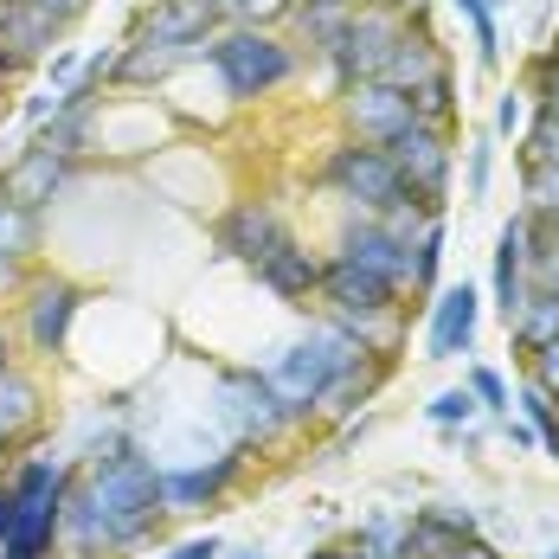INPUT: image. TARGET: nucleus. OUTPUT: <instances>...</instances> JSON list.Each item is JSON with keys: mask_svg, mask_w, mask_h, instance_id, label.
I'll list each match as a JSON object with an SVG mask.
<instances>
[{"mask_svg": "<svg viewBox=\"0 0 559 559\" xmlns=\"http://www.w3.org/2000/svg\"><path fill=\"white\" fill-rule=\"evenodd\" d=\"M438 271H444V219H431L412 238V296H438L444 289Z\"/></svg>", "mask_w": 559, "mask_h": 559, "instance_id": "obj_28", "label": "nucleus"}, {"mask_svg": "<svg viewBox=\"0 0 559 559\" xmlns=\"http://www.w3.org/2000/svg\"><path fill=\"white\" fill-rule=\"evenodd\" d=\"M527 289L559 296V225L554 219H534V238H527Z\"/></svg>", "mask_w": 559, "mask_h": 559, "instance_id": "obj_30", "label": "nucleus"}, {"mask_svg": "<svg viewBox=\"0 0 559 559\" xmlns=\"http://www.w3.org/2000/svg\"><path fill=\"white\" fill-rule=\"evenodd\" d=\"M463 20H469V33H476V64L483 71H496L502 64V33H496V13H489V0H450Z\"/></svg>", "mask_w": 559, "mask_h": 559, "instance_id": "obj_34", "label": "nucleus"}, {"mask_svg": "<svg viewBox=\"0 0 559 559\" xmlns=\"http://www.w3.org/2000/svg\"><path fill=\"white\" fill-rule=\"evenodd\" d=\"M463 386H469V399H476L489 418H508V412H514V392H508V380L496 373V367H469Z\"/></svg>", "mask_w": 559, "mask_h": 559, "instance_id": "obj_37", "label": "nucleus"}, {"mask_svg": "<svg viewBox=\"0 0 559 559\" xmlns=\"http://www.w3.org/2000/svg\"><path fill=\"white\" fill-rule=\"evenodd\" d=\"M206 52V46H168V39H122L116 46V84H135V91H148V84H162L174 78L180 64H193V58Z\"/></svg>", "mask_w": 559, "mask_h": 559, "instance_id": "obj_23", "label": "nucleus"}, {"mask_svg": "<svg viewBox=\"0 0 559 559\" xmlns=\"http://www.w3.org/2000/svg\"><path fill=\"white\" fill-rule=\"evenodd\" d=\"M341 122H347V135L354 142H373V148H386L399 129H412L418 116H412V97L405 91H392V84H347L341 91Z\"/></svg>", "mask_w": 559, "mask_h": 559, "instance_id": "obj_13", "label": "nucleus"}, {"mask_svg": "<svg viewBox=\"0 0 559 559\" xmlns=\"http://www.w3.org/2000/svg\"><path fill=\"white\" fill-rule=\"evenodd\" d=\"M489 168H496V135H476L469 142V200L489 193Z\"/></svg>", "mask_w": 559, "mask_h": 559, "instance_id": "obj_39", "label": "nucleus"}, {"mask_svg": "<svg viewBox=\"0 0 559 559\" xmlns=\"http://www.w3.org/2000/svg\"><path fill=\"white\" fill-rule=\"evenodd\" d=\"M309 559H367V554H360V547L347 540V547H322V554H309Z\"/></svg>", "mask_w": 559, "mask_h": 559, "instance_id": "obj_49", "label": "nucleus"}, {"mask_svg": "<svg viewBox=\"0 0 559 559\" xmlns=\"http://www.w3.org/2000/svg\"><path fill=\"white\" fill-rule=\"evenodd\" d=\"M502 7H508V0H489V13H502Z\"/></svg>", "mask_w": 559, "mask_h": 559, "instance_id": "obj_55", "label": "nucleus"}, {"mask_svg": "<svg viewBox=\"0 0 559 559\" xmlns=\"http://www.w3.org/2000/svg\"><path fill=\"white\" fill-rule=\"evenodd\" d=\"M225 547L213 540V534H193V540H180V547H168V554H155V559H219Z\"/></svg>", "mask_w": 559, "mask_h": 559, "instance_id": "obj_43", "label": "nucleus"}, {"mask_svg": "<svg viewBox=\"0 0 559 559\" xmlns=\"http://www.w3.org/2000/svg\"><path fill=\"white\" fill-rule=\"evenodd\" d=\"M238 476H245V450H219L206 463H180V469H162V502H168V514L213 508L238 489Z\"/></svg>", "mask_w": 559, "mask_h": 559, "instance_id": "obj_14", "label": "nucleus"}, {"mask_svg": "<svg viewBox=\"0 0 559 559\" xmlns=\"http://www.w3.org/2000/svg\"><path fill=\"white\" fill-rule=\"evenodd\" d=\"M554 46H559V39H554Z\"/></svg>", "mask_w": 559, "mask_h": 559, "instance_id": "obj_57", "label": "nucleus"}, {"mask_svg": "<svg viewBox=\"0 0 559 559\" xmlns=\"http://www.w3.org/2000/svg\"><path fill=\"white\" fill-rule=\"evenodd\" d=\"M200 58L213 64V78L225 84L231 104H258V97H271V91H283L296 78V52L264 26H225V33L206 39Z\"/></svg>", "mask_w": 559, "mask_h": 559, "instance_id": "obj_4", "label": "nucleus"}, {"mask_svg": "<svg viewBox=\"0 0 559 559\" xmlns=\"http://www.w3.org/2000/svg\"><path fill=\"white\" fill-rule=\"evenodd\" d=\"M20 71H26L20 58H7V52H0V84H7V78H20Z\"/></svg>", "mask_w": 559, "mask_h": 559, "instance_id": "obj_51", "label": "nucleus"}, {"mask_svg": "<svg viewBox=\"0 0 559 559\" xmlns=\"http://www.w3.org/2000/svg\"><path fill=\"white\" fill-rule=\"evenodd\" d=\"M251 277L264 283V289H271L277 302L302 309V302H309V296L322 289V258H316V251H309V245H302V238L289 231V238H283L277 251H271V258H264V264L251 271Z\"/></svg>", "mask_w": 559, "mask_h": 559, "instance_id": "obj_21", "label": "nucleus"}, {"mask_svg": "<svg viewBox=\"0 0 559 559\" xmlns=\"http://www.w3.org/2000/svg\"><path fill=\"white\" fill-rule=\"evenodd\" d=\"M521 168H559V116L540 104L521 122Z\"/></svg>", "mask_w": 559, "mask_h": 559, "instance_id": "obj_29", "label": "nucleus"}, {"mask_svg": "<svg viewBox=\"0 0 559 559\" xmlns=\"http://www.w3.org/2000/svg\"><path fill=\"white\" fill-rule=\"evenodd\" d=\"M168 521L162 502V463L135 444H116L104 456H84L64 496V527L58 547L71 559H122L135 547H148Z\"/></svg>", "mask_w": 559, "mask_h": 559, "instance_id": "obj_1", "label": "nucleus"}, {"mask_svg": "<svg viewBox=\"0 0 559 559\" xmlns=\"http://www.w3.org/2000/svg\"><path fill=\"white\" fill-rule=\"evenodd\" d=\"M219 559H264L258 547H238V554H219Z\"/></svg>", "mask_w": 559, "mask_h": 559, "instance_id": "obj_54", "label": "nucleus"}, {"mask_svg": "<svg viewBox=\"0 0 559 559\" xmlns=\"http://www.w3.org/2000/svg\"><path fill=\"white\" fill-rule=\"evenodd\" d=\"M39 438H46V392L26 367H7L0 373V463L39 450Z\"/></svg>", "mask_w": 559, "mask_h": 559, "instance_id": "obj_15", "label": "nucleus"}, {"mask_svg": "<svg viewBox=\"0 0 559 559\" xmlns=\"http://www.w3.org/2000/svg\"><path fill=\"white\" fill-rule=\"evenodd\" d=\"M527 238H534V219L527 213H514V219L496 231V264H489V302H496V316L514 322L521 309H527Z\"/></svg>", "mask_w": 559, "mask_h": 559, "instance_id": "obj_16", "label": "nucleus"}, {"mask_svg": "<svg viewBox=\"0 0 559 559\" xmlns=\"http://www.w3.org/2000/svg\"><path fill=\"white\" fill-rule=\"evenodd\" d=\"M129 33H135V39H168V46H206V39L219 33V20H213L200 0H155V7L135 13Z\"/></svg>", "mask_w": 559, "mask_h": 559, "instance_id": "obj_22", "label": "nucleus"}, {"mask_svg": "<svg viewBox=\"0 0 559 559\" xmlns=\"http://www.w3.org/2000/svg\"><path fill=\"white\" fill-rule=\"evenodd\" d=\"M450 559H502V554H496V547H489V540L476 534V540H463V547H456V554H450Z\"/></svg>", "mask_w": 559, "mask_h": 559, "instance_id": "obj_48", "label": "nucleus"}, {"mask_svg": "<svg viewBox=\"0 0 559 559\" xmlns=\"http://www.w3.org/2000/svg\"><path fill=\"white\" fill-rule=\"evenodd\" d=\"M405 13H392V7H354V20H347V33L335 39V52H329V71H335V84H373L380 71H386L392 46L405 39Z\"/></svg>", "mask_w": 559, "mask_h": 559, "instance_id": "obj_7", "label": "nucleus"}, {"mask_svg": "<svg viewBox=\"0 0 559 559\" xmlns=\"http://www.w3.org/2000/svg\"><path fill=\"white\" fill-rule=\"evenodd\" d=\"M302 7H360V0H302Z\"/></svg>", "mask_w": 559, "mask_h": 559, "instance_id": "obj_53", "label": "nucleus"}, {"mask_svg": "<svg viewBox=\"0 0 559 559\" xmlns=\"http://www.w3.org/2000/svg\"><path fill=\"white\" fill-rule=\"evenodd\" d=\"M527 104H540V110L559 116V64H554L547 46H540V52H527Z\"/></svg>", "mask_w": 559, "mask_h": 559, "instance_id": "obj_38", "label": "nucleus"}, {"mask_svg": "<svg viewBox=\"0 0 559 559\" xmlns=\"http://www.w3.org/2000/svg\"><path fill=\"white\" fill-rule=\"evenodd\" d=\"M521 213L527 219H554L559 225V168H521Z\"/></svg>", "mask_w": 559, "mask_h": 559, "instance_id": "obj_35", "label": "nucleus"}, {"mask_svg": "<svg viewBox=\"0 0 559 559\" xmlns=\"http://www.w3.org/2000/svg\"><path fill=\"white\" fill-rule=\"evenodd\" d=\"M508 335H514V347H521V354H540L547 341H559V296L534 289V296H527V309L508 322Z\"/></svg>", "mask_w": 559, "mask_h": 559, "instance_id": "obj_25", "label": "nucleus"}, {"mask_svg": "<svg viewBox=\"0 0 559 559\" xmlns=\"http://www.w3.org/2000/svg\"><path fill=\"white\" fill-rule=\"evenodd\" d=\"M463 540H476V514L456 502H431L405 514V559H450Z\"/></svg>", "mask_w": 559, "mask_h": 559, "instance_id": "obj_19", "label": "nucleus"}, {"mask_svg": "<svg viewBox=\"0 0 559 559\" xmlns=\"http://www.w3.org/2000/svg\"><path fill=\"white\" fill-rule=\"evenodd\" d=\"M71 476H78V463L46 456V450H26V456L7 469L13 514H7L0 559H52L58 527H64V496H71Z\"/></svg>", "mask_w": 559, "mask_h": 559, "instance_id": "obj_2", "label": "nucleus"}, {"mask_svg": "<svg viewBox=\"0 0 559 559\" xmlns=\"http://www.w3.org/2000/svg\"><path fill=\"white\" fill-rule=\"evenodd\" d=\"M7 514H13V496H7V476H0V540H7Z\"/></svg>", "mask_w": 559, "mask_h": 559, "instance_id": "obj_50", "label": "nucleus"}, {"mask_svg": "<svg viewBox=\"0 0 559 559\" xmlns=\"http://www.w3.org/2000/svg\"><path fill=\"white\" fill-rule=\"evenodd\" d=\"M476 329H483V296L469 283H444L425 302V360H463V354H476Z\"/></svg>", "mask_w": 559, "mask_h": 559, "instance_id": "obj_11", "label": "nucleus"}, {"mask_svg": "<svg viewBox=\"0 0 559 559\" xmlns=\"http://www.w3.org/2000/svg\"><path fill=\"white\" fill-rule=\"evenodd\" d=\"M527 380H534L540 392H554V399H559V341H547L540 354H527Z\"/></svg>", "mask_w": 559, "mask_h": 559, "instance_id": "obj_41", "label": "nucleus"}, {"mask_svg": "<svg viewBox=\"0 0 559 559\" xmlns=\"http://www.w3.org/2000/svg\"><path fill=\"white\" fill-rule=\"evenodd\" d=\"M476 412H483V405L469 399V386H444L431 405H425V418H431L438 431H469V425H476Z\"/></svg>", "mask_w": 559, "mask_h": 559, "instance_id": "obj_36", "label": "nucleus"}, {"mask_svg": "<svg viewBox=\"0 0 559 559\" xmlns=\"http://www.w3.org/2000/svg\"><path fill=\"white\" fill-rule=\"evenodd\" d=\"M502 431H508V444H514V450H540V438H534V425H527L521 412H508V418H502Z\"/></svg>", "mask_w": 559, "mask_h": 559, "instance_id": "obj_46", "label": "nucleus"}, {"mask_svg": "<svg viewBox=\"0 0 559 559\" xmlns=\"http://www.w3.org/2000/svg\"><path fill=\"white\" fill-rule=\"evenodd\" d=\"M213 418L225 425L231 450H264L289 431L277 392L264 386V367H219L213 373Z\"/></svg>", "mask_w": 559, "mask_h": 559, "instance_id": "obj_6", "label": "nucleus"}, {"mask_svg": "<svg viewBox=\"0 0 559 559\" xmlns=\"http://www.w3.org/2000/svg\"><path fill=\"white\" fill-rule=\"evenodd\" d=\"M360 7H392V13H405V20H425V0H360Z\"/></svg>", "mask_w": 559, "mask_h": 559, "instance_id": "obj_47", "label": "nucleus"}, {"mask_svg": "<svg viewBox=\"0 0 559 559\" xmlns=\"http://www.w3.org/2000/svg\"><path fill=\"white\" fill-rule=\"evenodd\" d=\"M26 277H33V264H20V258H7V251H0V302H7V296H20Z\"/></svg>", "mask_w": 559, "mask_h": 559, "instance_id": "obj_45", "label": "nucleus"}, {"mask_svg": "<svg viewBox=\"0 0 559 559\" xmlns=\"http://www.w3.org/2000/svg\"><path fill=\"white\" fill-rule=\"evenodd\" d=\"M289 20H296V33H302V46H316V52L329 58L335 52V39L347 33V20H354V7H289Z\"/></svg>", "mask_w": 559, "mask_h": 559, "instance_id": "obj_26", "label": "nucleus"}, {"mask_svg": "<svg viewBox=\"0 0 559 559\" xmlns=\"http://www.w3.org/2000/svg\"><path fill=\"white\" fill-rule=\"evenodd\" d=\"M64 46V26H58L52 13H39V7H26V0H0V52L20 58L26 71L33 64H46V58Z\"/></svg>", "mask_w": 559, "mask_h": 559, "instance_id": "obj_20", "label": "nucleus"}, {"mask_svg": "<svg viewBox=\"0 0 559 559\" xmlns=\"http://www.w3.org/2000/svg\"><path fill=\"white\" fill-rule=\"evenodd\" d=\"M316 180L335 193V200H347L354 213H392V206H425L405 180H399V168H392L386 148H373V142H335L329 155H322V168H316ZM425 213H438V206H425Z\"/></svg>", "mask_w": 559, "mask_h": 559, "instance_id": "obj_5", "label": "nucleus"}, {"mask_svg": "<svg viewBox=\"0 0 559 559\" xmlns=\"http://www.w3.org/2000/svg\"><path fill=\"white\" fill-rule=\"evenodd\" d=\"M521 122H527V91H508L502 104H496V129L489 135H514Z\"/></svg>", "mask_w": 559, "mask_h": 559, "instance_id": "obj_42", "label": "nucleus"}, {"mask_svg": "<svg viewBox=\"0 0 559 559\" xmlns=\"http://www.w3.org/2000/svg\"><path fill=\"white\" fill-rule=\"evenodd\" d=\"M283 238H289V225H283V213L271 206V200H238V206H225L219 225H213L219 258H238L245 271H258Z\"/></svg>", "mask_w": 559, "mask_h": 559, "instance_id": "obj_12", "label": "nucleus"}, {"mask_svg": "<svg viewBox=\"0 0 559 559\" xmlns=\"http://www.w3.org/2000/svg\"><path fill=\"white\" fill-rule=\"evenodd\" d=\"M354 360H367V347H360V341H347L335 322H316L309 335L289 341L277 360L264 367V386L277 392V405H283V418H289V425H309V418H322L329 386H335Z\"/></svg>", "mask_w": 559, "mask_h": 559, "instance_id": "obj_3", "label": "nucleus"}, {"mask_svg": "<svg viewBox=\"0 0 559 559\" xmlns=\"http://www.w3.org/2000/svg\"><path fill=\"white\" fill-rule=\"evenodd\" d=\"M444 64H450V58H444V46L431 39V26H425V20H412V26H405V39L392 46L380 84H392V91H405V97H412V91H418L425 78H438Z\"/></svg>", "mask_w": 559, "mask_h": 559, "instance_id": "obj_24", "label": "nucleus"}, {"mask_svg": "<svg viewBox=\"0 0 559 559\" xmlns=\"http://www.w3.org/2000/svg\"><path fill=\"white\" fill-rule=\"evenodd\" d=\"M514 412L534 425V438H540V450L559 463V399L554 392H540L534 380H521V392H514Z\"/></svg>", "mask_w": 559, "mask_h": 559, "instance_id": "obj_27", "label": "nucleus"}, {"mask_svg": "<svg viewBox=\"0 0 559 559\" xmlns=\"http://www.w3.org/2000/svg\"><path fill=\"white\" fill-rule=\"evenodd\" d=\"M64 180H71V162H58L46 148H20V155L0 168V200H13V206H26V213L46 219V206L64 193Z\"/></svg>", "mask_w": 559, "mask_h": 559, "instance_id": "obj_18", "label": "nucleus"}, {"mask_svg": "<svg viewBox=\"0 0 559 559\" xmlns=\"http://www.w3.org/2000/svg\"><path fill=\"white\" fill-rule=\"evenodd\" d=\"M412 116H418V122H438V129H456V71H450V64L412 91Z\"/></svg>", "mask_w": 559, "mask_h": 559, "instance_id": "obj_31", "label": "nucleus"}, {"mask_svg": "<svg viewBox=\"0 0 559 559\" xmlns=\"http://www.w3.org/2000/svg\"><path fill=\"white\" fill-rule=\"evenodd\" d=\"M13 367V347H7V329H0V373Z\"/></svg>", "mask_w": 559, "mask_h": 559, "instance_id": "obj_52", "label": "nucleus"}, {"mask_svg": "<svg viewBox=\"0 0 559 559\" xmlns=\"http://www.w3.org/2000/svg\"><path fill=\"white\" fill-rule=\"evenodd\" d=\"M354 547L367 559H405V514H367L354 527Z\"/></svg>", "mask_w": 559, "mask_h": 559, "instance_id": "obj_33", "label": "nucleus"}, {"mask_svg": "<svg viewBox=\"0 0 559 559\" xmlns=\"http://www.w3.org/2000/svg\"><path fill=\"white\" fill-rule=\"evenodd\" d=\"M84 309V289L64 277V271H33L26 289H20V329H26V347L39 360H58L64 341H71V322Z\"/></svg>", "mask_w": 559, "mask_h": 559, "instance_id": "obj_8", "label": "nucleus"}, {"mask_svg": "<svg viewBox=\"0 0 559 559\" xmlns=\"http://www.w3.org/2000/svg\"><path fill=\"white\" fill-rule=\"evenodd\" d=\"M39 231H46V219H39V213H26V206L0 200V251H7V258L33 264V251H39Z\"/></svg>", "mask_w": 559, "mask_h": 559, "instance_id": "obj_32", "label": "nucleus"}, {"mask_svg": "<svg viewBox=\"0 0 559 559\" xmlns=\"http://www.w3.org/2000/svg\"><path fill=\"white\" fill-rule=\"evenodd\" d=\"M26 7H39V13H52L58 26H71V20H84L97 0H26Z\"/></svg>", "mask_w": 559, "mask_h": 559, "instance_id": "obj_44", "label": "nucleus"}, {"mask_svg": "<svg viewBox=\"0 0 559 559\" xmlns=\"http://www.w3.org/2000/svg\"><path fill=\"white\" fill-rule=\"evenodd\" d=\"M322 302H329V322L341 316H386V309H405V296L392 289V283L367 277V271H354V264H341V258H322V289H316Z\"/></svg>", "mask_w": 559, "mask_h": 559, "instance_id": "obj_17", "label": "nucleus"}, {"mask_svg": "<svg viewBox=\"0 0 559 559\" xmlns=\"http://www.w3.org/2000/svg\"><path fill=\"white\" fill-rule=\"evenodd\" d=\"M341 264H354V271H367V277L392 283L399 296H412V238H399L386 219H373V213H354V219L341 225L335 251Z\"/></svg>", "mask_w": 559, "mask_h": 559, "instance_id": "obj_9", "label": "nucleus"}, {"mask_svg": "<svg viewBox=\"0 0 559 559\" xmlns=\"http://www.w3.org/2000/svg\"><path fill=\"white\" fill-rule=\"evenodd\" d=\"M547 559H559V547H554V554H547Z\"/></svg>", "mask_w": 559, "mask_h": 559, "instance_id": "obj_56", "label": "nucleus"}, {"mask_svg": "<svg viewBox=\"0 0 559 559\" xmlns=\"http://www.w3.org/2000/svg\"><path fill=\"white\" fill-rule=\"evenodd\" d=\"M78 71H84V58L71 52V46H58V52L46 58V91H52V97H64V91L78 84Z\"/></svg>", "mask_w": 559, "mask_h": 559, "instance_id": "obj_40", "label": "nucleus"}, {"mask_svg": "<svg viewBox=\"0 0 559 559\" xmlns=\"http://www.w3.org/2000/svg\"><path fill=\"white\" fill-rule=\"evenodd\" d=\"M386 155H392V168H399V180L425 200V206H438L444 213V200H450V129H438V122H412V129H399L386 142Z\"/></svg>", "mask_w": 559, "mask_h": 559, "instance_id": "obj_10", "label": "nucleus"}]
</instances>
